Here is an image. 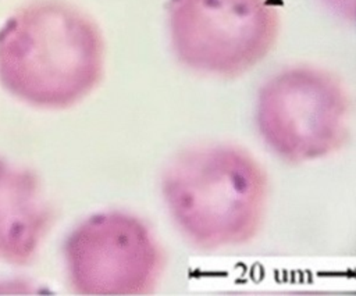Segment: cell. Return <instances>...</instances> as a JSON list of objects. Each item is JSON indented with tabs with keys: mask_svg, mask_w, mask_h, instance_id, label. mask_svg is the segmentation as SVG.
<instances>
[{
	"mask_svg": "<svg viewBox=\"0 0 356 296\" xmlns=\"http://www.w3.org/2000/svg\"><path fill=\"white\" fill-rule=\"evenodd\" d=\"M53 220L38 174L0 157V261L29 264Z\"/></svg>",
	"mask_w": 356,
	"mask_h": 296,
	"instance_id": "obj_6",
	"label": "cell"
},
{
	"mask_svg": "<svg viewBox=\"0 0 356 296\" xmlns=\"http://www.w3.org/2000/svg\"><path fill=\"white\" fill-rule=\"evenodd\" d=\"M63 254L71 288L85 296L147 295L164 270V253L152 229L117 210L81 221L65 238Z\"/></svg>",
	"mask_w": 356,
	"mask_h": 296,
	"instance_id": "obj_5",
	"label": "cell"
},
{
	"mask_svg": "<svg viewBox=\"0 0 356 296\" xmlns=\"http://www.w3.org/2000/svg\"><path fill=\"white\" fill-rule=\"evenodd\" d=\"M260 138L280 158L305 163L339 150L349 133V97L331 72L296 65L271 75L256 101Z\"/></svg>",
	"mask_w": 356,
	"mask_h": 296,
	"instance_id": "obj_3",
	"label": "cell"
},
{
	"mask_svg": "<svg viewBox=\"0 0 356 296\" xmlns=\"http://www.w3.org/2000/svg\"><path fill=\"white\" fill-rule=\"evenodd\" d=\"M175 58L191 71L232 78L274 47L280 15L270 0H168Z\"/></svg>",
	"mask_w": 356,
	"mask_h": 296,
	"instance_id": "obj_4",
	"label": "cell"
},
{
	"mask_svg": "<svg viewBox=\"0 0 356 296\" xmlns=\"http://www.w3.org/2000/svg\"><path fill=\"white\" fill-rule=\"evenodd\" d=\"M160 188L171 220L196 247L239 246L263 225L268 179L239 146L214 143L178 153L164 168Z\"/></svg>",
	"mask_w": 356,
	"mask_h": 296,
	"instance_id": "obj_2",
	"label": "cell"
},
{
	"mask_svg": "<svg viewBox=\"0 0 356 296\" xmlns=\"http://www.w3.org/2000/svg\"><path fill=\"white\" fill-rule=\"evenodd\" d=\"M104 42L85 13L61 0H35L0 26V85L17 100L64 110L102 81Z\"/></svg>",
	"mask_w": 356,
	"mask_h": 296,
	"instance_id": "obj_1",
	"label": "cell"
}]
</instances>
